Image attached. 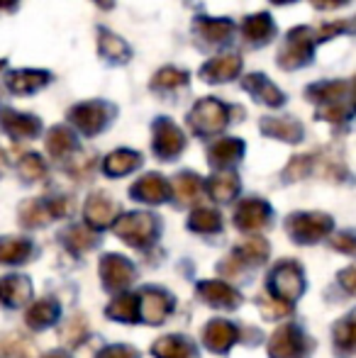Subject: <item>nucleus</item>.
<instances>
[{"label": "nucleus", "mask_w": 356, "mask_h": 358, "mask_svg": "<svg viewBox=\"0 0 356 358\" xmlns=\"http://www.w3.org/2000/svg\"><path fill=\"white\" fill-rule=\"evenodd\" d=\"M229 122H232V108L218 98H200L188 113V127L198 137L220 134Z\"/></svg>", "instance_id": "obj_1"}, {"label": "nucleus", "mask_w": 356, "mask_h": 358, "mask_svg": "<svg viewBox=\"0 0 356 358\" xmlns=\"http://www.w3.org/2000/svg\"><path fill=\"white\" fill-rule=\"evenodd\" d=\"M47 151L54 156L57 161H62V164H66L69 159H71L73 154H78V139L76 134L71 132L69 127H52L47 134Z\"/></svg>", "instance_id": "obj_26"}, {"label": "nucleus", "mask_w": 356, "mask_h": 358, "mask_svg": "<svg viewBox=\"0 0 356 358\" xmlns=\"http://www.w3.org/2000/svg\"><path fill=\"white\" fill-rule=\"evenodd\" d=\"M32 241L17 239V236H3L0 239V264H22L32 256Z\"/></svg>", "instance_id": "obj_32"}, {"label": "nucleus", "mask_w": 356, "mask_h": 358, "mask_svg": "<svg viewBox=\"0 0 356 358\" xmlns=\"http://www.w3.org/2000/svg\"><path fill=\"white\" fill-rule=\"evenodd\" d=\"M20 0H0V13H13Z\"/></svg>", "instance_id": "obj_50"}, {"label": "nucleus", "mask_w": 356, "mask_h": 358, "mask_svg": "<svg viewBox=\"0 0 356 358\" xmlns=\"http://www.w3.org/2000/svg\"><path fill=\"white\" fill-rule=\"evenodd\" d=\"M49 83H52V73L37 71V69H20V71L5 73V88L13 95H20V98H27V95L37 93Z\"/></svg>", "instance_id": "obj_12"}, {"label": "nucleus", "mask_w": 356, "mask_h": 358, "mask_svg": "<svg viewBox=\"0 0 356 358\" xmlns=\"http://www.w3.org/2000/svg\"><path fill=\"white\" fill-rule=\"evenodd\" d=\"M98 358H139V354L129 346H108L100 351Z\"/></svg>", "instance_id": "obj_47"}, {"label": "nucleus", "mask_w": 356, "mask_h": 358, "mask_svg": "<svg viewBox=\"0 0 356 358\" xmlns=\"http://www.w3.org/2000/svg\"><path fill=\"white\" fill-rule=\"evenodd\" d=\"M32 297V283L24 275H5L0 278V305L20 307Z\"/></svg>", "instance_id": "obj_28"}, {"label": "nucleus", "mask_w": 356, "mask_h": 358, "mask_svg": "<svg viewBox=\"0 0 356 358\" xmlns=\"http://www.w3.org/2000/svg\"><path fill=\"white\" fill-rule=\"evenodd\" d=\"M315 164H318V154H305V156H295L288 166H285V180H300L308 178L310 173L315 171Z\"/></svg>", "instance_id": "obj_42"}, {"label": "nucleus", "mask_w": 356, "mask_h": 358, "mask_svg": "<svg viewBox=\"0 0 356 358\" xmlns=\"http://www.w3.org/2000/svg\"><path fill=\"white\" fill-rule=\"evenodd\" d=\"M5 166H8V156H5V151L0 149V173L5 171Z\"/></svg>", "instance_id": "obj_52"}, {"label": "nucleus", "mask_w": 356, "mask_h": 358, "mask_svg": "<svg viewBox=\"0 0 356 358\" xmlns=\"http://www.w3.org/2000/svg\"><path fill=\"white\" fill-rule=\"evenodd\" d=\"M100 278L108 290H120V287L129 285L134 278V266L129 264L124 256L108 254L100 261Z\"/></svg>", "instance_id": "obj_15"}, {"label": "nucleus", "mask_w": 356, "mask_h": 358, "mask_svg": "<svg viewBox=\"0 0 356 358\" xmlns=\"http://www.w3.org/2000/svg\"><path fill=\"white\" fill-rule=\"evenodd\" d=\"M266 256H269L266 239H262V236H252V239H247L237 251H234L232 259L237 261V264H264Z\"/></svg>", "instance_id": "obj_36"}, {"label": "nucleus", "mask_w": 356, "mask_h": 358, "mask_svg": "<svg viewBox=\"0 0 356 358\" xmlns=\"http://www.w3.org/2000/svg\"><path fill=\"white\" fill-rule=\"evenodd\" d=\"M242 37L247 44L252 47H264L271 39L276 37V22L269 13H257V15H247L242 20Z\"/></svg>", "instance_id": "obj_18"}, {"label": "nucleus", "mask_w": 356, "mask_h": 358, "mask_svg": "<svg viewBox=\"0 0 356 358\" xmlns=\"http://www.w3.org/2000/svg\"><path fill=\"white\" fill-rule=\"evenodd\" d=\"M171 185L164 176L159 173H147L137 180V183L129 188V195L139 203H149V205H159V203H166L171 198Z\"/></svg>", "instance_id": "obj_14"}, {"label": "nucleus", "mask_w": 356, "mask_h": 358, "mask_svg": "<svg viewBox=\"0 0 356 358\" xmlns=\"http://www.w3.org/2000/svg\"><path fill=\"white\" fill-rule=\"evenodd\" d=\"M98 52L105 62L110 64H127L132 59V49L124 42L120 34L110 32V29L100 27L98 29Z\"/></svg>", "instance_id": "obj_24"}, {"label": "nucleus", "mask_w": 356, "mask_h": 358, "mask_svg": "<svg viewBox=\"0 0 356 358\" xmlns=\"http://www.w3.org/2000/svg\"><path fill=\"white\" fill-rule=\"evenodd\" d=\"M349 0H310V5L313 8H318V10H339V8H344Z\"/></svg>", "instance_id": "obj_49"}, {"label": "nucleus", "mask_w": 356, "mask_h": 358, "mask_svg": "<svg viewBox=\"0 0 356 358\" xmlns=\"http://www.w3.org/2000/svg\"><path fill=\"white\" fill-rule=\"evenodd\" d=\"M62 236L73 254H83V251L93 249V244H95V234L93 231H88L86 227H69Z\"/></svg>", "instance_id": "obj_41"}, {"label": "nucleus", "mask_w": 356, "mask_h": 358, "mask_svg": "<svg viewBox=\"0 0 356 358\" xmlns=\"http://www.w3.org/2000/svg\"><path fill=\"white\" fill-rule=\"evenodd\" d=\"M173 310V300L164 290L157 287H144L139 292V317L149 324H159L169 317V312Z\"/></svg>", "instance_id": "obj_13"}, {"label": "nucleus", "mask_w": 356, "mask_h": 358, "mask_svg": "<svg viewBox=\"0 0 356 358\" xmlns=\"http://www.w3.org/2000/svg\"><path fill=\"white\" fill-rule=\"evenodd\" d=\"M332 246L339 251H344V254H354L356 256V234H349V231H344V234H337L332 239Z\"/></svg>", "instance_id": "obj_46"}, {"label": "nucleus", "mask_w": 356, "mask_h": 358, "mask_svg": "<svg viewBox=\"0 0 356 358\" xmlns=\"http://www.w3.org/2000/svg\"><path fill=\"white\" fill-rule=\"evenodd\" d=\"M139 166H142V154L132 149H118L105 156V161H103V171L110 178L127 176V173H132L134 169H139Z\"/></svg>", "instance_id": "obj_29"}, {"label": "nucleus", "mask_w": 356, "mask_h": 358, "mask_svg": "<svg viewBox=\"0 0 356 358\" xmlns=\"http://www.w3.org/2000/svg\"><path fill=\"white\" fill-rule=\"evenodd\" d=\"M318 44V32L313 27H293L285 37L283 47L278 52V66L285 71H295L300 66H308L313 62V49Z\"/></svg>", "instance_id": "obj_2"}, {"label": "nucleus", "mask_w": 356, "mask_h": 358, "mask_svg": "<svg viewBox=\"0 0 356 358\" xmlns=\"http://www.w3.org/2000/svg\"><path fill=\"white\" fill-rule=\"evenodd\" d=\"M44 358H69L66 354H62V351H52V354H47Z\"/></svg>", "instance_id": "obj_53"}, {"label": "nucleus", "mask_w": 356, "mask_h": 358, "mask_svg": "<svg viewBox=\"0 0 356 358\" xmlns=\"http://www.w3.org/2000/svg\"><path fill=\"white\" fill-rule=\"evenodd\" d=\"M273 5H288V3H295V0H271Z\"/></svg>", "instance_id": "obj_54"}, {"label": "nucleus", "mask_w": 356, "mask_h": 358, "mask_svg": "<svg viewBox=\"0 0 356 358\" xmlns=\"http://www.w3.org/2000/svg\"><path fill=\"white\" fill-rule=\"evenodd\" d=\"M0 358H32V351L22 339L8 336V339H0Z\"/></svg>", "instance_id": "obj_44"}, {"label": "nucleus", "mask_w": 356, "mask_h": 358, "mask_svg": "<svg viewBox=\"0 0 356 358\" xmlns=\"http://www.w3.org/2000/svg\"><path fill=\"white\" fill-rule=\"evenodd\" d=\"M93 3H95V5H100L103 10H110V8L115 5V0H93Z\"/></svg>", "instance_id": "obj_51"}, {"label": "nucleus", "mask_w": 356, "mask_h": 358, "mask_svg": "<svg viewBox=\"0 0 356 358\" xmlns=\"http://www.w3.org/2000/svg\"><path fill=\"white\" fill-rule=\"evenodd\" d=\"M171 190L176 193V198L180 203H193V200H198L200 190H203V180H200V176L190 173V171H183V173H178L176 178H173Z\"/></svg>", "instance_id": "obj_37"}, {"label": "nucleus", "mask_w": 356, "mask_h": 358, "mask_svg": "<svg viewBox=\"0 0 356 358\" xmlns=\"http://www.w3.org/2000/svg\"><path fill=\"white\" fill-rule=\"evenodd\" d=\"M205 346L215 354H227L232 349V344L239 339V329L232 324V322L225 320H213L203 331Z\"/></svg>", "instance_id": "obj_21"}, {"label": "nucleus", "mask_w": 356, "mask_h": 358, "mask_svg": "<svg viewBox=\"0 0 356 358\" xmlns=\"http://www.w3.org/2000/svg\"><path fill=\"white\" fill-rule=\"evenodd\" d=\"M315 117L325 120V122H332V124H342V122H347V120L352 117V108H349L347 103L322 105V108H318Z\"/></svg>", "instance_id": "obj_43"}, {"label": "nucleus", "mask_w": 356, "mask_h": 358, "mask_svg": "<svg viewBox=\"0 0 356 358\" xmlns=\"http://www.w3.org/2000/svg\"><path fill=\"white\" fill-rule=\"evenodd\" d=\"M188 229L198 231V234H213V231L222 229V217L218 210L210 208H198L188 220Z\"/></svg>", "instance_id": "obj_39"}, {"label": "nucleus", "mask_w": 356, "mask_h": 358, "mask_svg": "<svg viewBox=\"0 0 356 358\" xmlns=\"http://www.w3.org/2000/svg\"><path fill=\"white\" fill-rule=\"evenodd\" d=\"M108 317L118 322L139 320V295H120L108 305Z\"/></svg>", "instance_id": "obj_35"}, {"label": "nucleus", "mask_w": 356, "mask_h": 358, "mask_svg": "<svg viewBox=\"0 0 356 358\" xmlns=\"http://www.w3.org/2000/svg\"><path fill=\"white\" fill-rule=\"evenodd\" d=\"M152 351L157 358H198L193 341L183 336H162L159 341H154Z\"/></svg>", "instance_id": "obj_30"}, {"label": "nucleus", "mask_w": 356, "mask_h": 358, "mask_svg": "<svg viewBox=\"0 0 356 358\" xmlns=\"http://www.w3.org/2000/svg\"><path fill=\"white\" fill-rule=\"evenodd\" d=\"M69 208L71 203L66 198H32L20 205V220L24 227H44L57 217L69 215Z\"/></svg>", "instance_id": "obj_9"}, {"label": "nucleus", "mask_w": 356, "mask_h": 358, "mask_svg": "<svg viewBox=\"0 0 356 358\" xmlns=\"http://www.w3.org/2000/svg\"><path fill=\"white\" fill-rule=\"evenodd\" d=\"M193 32L208 44H225L234 32V22L229 17H198L193 22Z\"/></svg>", "instance_id": "obj_22"}, {"label": "nucleus", "mask_w": 356, "mask_h": 358, "mask_svg": "<svg viewBox=\"0 0 356 358\" xmlns=\"http://www.w3.org/2000/svg\"><path fill=\"white\" fill-rule=\"evenodd\" d=\"M242 57L234 52L227 54H218V57L208 59V62L200 66V78L205 83H227V80H234L239 73H242Z\"/></svg>", "instance_id": "obj_11"}, {"label": "nucleus", "mask_w": 356, "mask_h": 358, "mask_svg": "<svg viewBox=\"0 0 356 358\" xmlns=\"http://www.w3.org/2000/svg\"><path fill=\"white\" fill-rule=\"evenodd\" d=\"M285 229L298 244H315L332 231V217L325 213H295L288 217Z\"/></svg>", "instance_id": "obj_4"}, {"label": "nucleus", "mask_w": 356, "mask_h": 358, "mask_svg": "<svg viewBox=\"0 0 356 358\" xmlns=\"http://www.w3.org/2000/svg\"><path fill=\"white\" fill-rule=\"evenodd\" d=\"M5 66H8V59H0V73H3Z\"/></svg>", "instance_id": "obj_56"}, {"label": "nucleus", "mask_w": 356, "mask_h": 358, "mask_svg": "<svg viewBox=\"0 0 356 358\" xmlns=\"http://www.w3.org/2000/svg\"><path fill=\"white\" fill-rule=\"evenodd\" d=\"M352 98H354V108H356V78H354V85H352Z\"/></svg>", "instance_id": "obj_55"}, {"label": "nucleus", "mask_w": 356, "mask_h": 358, "mask_svg": "<svg viewBox=\"0 0 356 358\" xmlns=\"http://www.w3.org/2000/svg\"><path fill=\"white\" fill-rule=\"evenodd\" d=\"M208 190L213 195V200L218 203H229L232 198H237L239 193V178L234 171H220L210 178L208 183Z\"/></svg>", "instance_id": "obj_31"}, {"label": "nucleus", "mask_w": 356, "mask_h": 358, "mask_svg": "<svg viewBox=\"0 0 356 358\" xmlns=\"http://www.w3.org/2000/svg\"><path fill=\"white\" fill-rule=\"evenodd\" d=\"M59 317V305L54 300H39L27 310V324L32 329H47L57 322Z\"/></svg>", "instance_id": "obj_33"}, {"label": "nucleus", "mask_w": 356, "mask_h": 358, "mask_svg": "<svg viewBox=\"0 0 356 358\" xmlns=\"http://www.w3.org/2000/svg\"><path fill=\"white\" fill-rule=\"evenodd\" d=\"M334 346L344 356L356 354V315H349L334 327Z\"/></svg>", "instance_id": "obj_38"}, {"label": "nucleus", "mask_w": 356, "mask_h": 358, "mask_svg": "<svg viewBox=\"0 0 356 358\" xmlns=\"http://www.w3.org/2000/svg\"><path fill=\"white\" fill-rule=\"evenodd\" d=\"M339 283L344 285V290H349V292H354V295H356V266H349L347 271H342V273H339Z\"/></svg>", "instance_id": "obj_48"}, {"label": "nucleus", "mask_w": 356, "mask_h": 358, "mask_svg": "<svg viewBox=\"0 0 356 358\" xmlns=\"http://www.w3.org/2000/svg\"><path fill=\"white\" fill-rule=\"evenodd\" d=\"M259 127L266 137L280 139L285 144H298L303 139V124L293 117H264Z\"/></svg>", "instance_id": "obj_23"}, {"label": "nucleus", "mask_w": 356, "mask_h": 358, "mask_svg": "<svg viewBox=\"0 0 356 358\" xmlns=\"http://www.w3.org/2000/svg\"><path fill=\"white\" fill-rule=\"evenodd\" d=\"M152 149L162 161H173L183 154L185 149V134L173 120L159 117L152 124Z\"/></svg>", "instance_id": "obj_6"}, {"label": "nucleus", "mask_w": 356, "mask_h": 358, "mask_svg": "<svg viewBox=\"0 0 356 358\" xmlns=\"http://www.w3.org/2000/svg\"><path fill=\"white\" fill-rule=\"evenodd\" d=\"M244 156V142L237 137H225L218 139L213 146L208 149V161L213 169L218 171H229L239 159Z\"/></svg>", "instance_id": "obj_20"}, {"label": "nucleus", "mask_w": 356, "mask_h": 358, "mask_svg": "<svg viewBox=\"0 0 356 358\" xmlns=\"http://www.w3.org/2000/svg\"><path fill=\"white\" fill-rule=\"evenodd\" d=\"M198 292L208 305L225 307V310H232V307H237L239 302H242L239 292L232 290V287L227 283H222V280H205V283L198 285Z\"/></svg>", "instance_id": "obj_27"}, {"label": "nucleus", "mask_w": 356, "mask_h": 358, "mask_svg": "<svg viewBox=\"0 0 356 358\" xmlns=\"http://www.w3.org/2000/svg\"><path fill=\"white\" fill-rule=\"evenodd\" d=\"M0 129L10 139H15V142H20V139H34L42 132V120L27 113H17L13 108H0Z\"/></svg>", "instance_id": "obj_10"}, {"label": "nucleus", "mask_w": 356, "mask_h": 358, "mask_svg": "<svg viewBox=\"0 0 356 358\" xmlns=\"http://www.w3.org/2000/svg\"><path fill=\"white\" fill-rule=\"evenodd\" d=\"M271 220V208L269 203L259 198H249V200H242L237 205V213H234V224L239 227L242 231H257V229H264Z\"/></svg>", "instance_id": "obj_16"}, {"label": "nucleus", "mask_w": 356, "mask_h": 358, "mask_svg": "<svg viewBox=\"0 0 356 358\" xmlns=\"http://www.w3.org/2000/svg\"><path fill=\"white\" fill-rule=\"evenodd\" d=\"M17 173H20V178H22V180H27V183H34V180H42L44 176H47V164H44V159L39 154H34V151H27V154L20 156Z\"/></svg>", "instance_id": "obj_40"}, {"label": "nucleus", "mask_w": 356, "mask_h": 358, "mask_svg": "<svg viewBox=\"0 0 356 358\" xmlns=\"http://www.w3.org/2000/svg\"><path fill=\"white\" fill-rule=\"evenodd\" d=\"M190 83V76L183 71V69H176V66H164L154 73V78L149 80L154 90H178V88H185Z\"/></svg>", "instance_id": "obj_34"}, {"label": "nucleus", "mask_w": 356, "mask_h": 358, "mask_svg": "<svg viewBox=\"0 0 356 358\" xmlns=\"http://www.w3.org/2000/svg\"><path fill=\"white\" fill-rule=\"evenodd\" d=\"M347 93H349L347 80H320V83H313L305 88V98L318 103V108L344 103V95Z\"/></svg>", "instance_id": "obj_25"}, {"label": "nucleus", "mask_w": 356, "mask_h": 358, "mask_svg": "<svg viewBox=\"0 0 356 358\" xmlns=\"http://www.w3.org/2000/svg\"><path fill=\"white\" fill-rule=\"evenodd\" d=\"M259 307H262L264 317H269V320H278V317H285L290 312V302H283L278 297H262Z\"/></svg>", "instance_id": "obj_45"}, {"label": "nucleus", "mask_w": 356, "mask_h": 358, "mask_svg": "<svg viewBox=\"0 0 356 358\" xmlns=\"http://www.w3.org/2000/svg\"><path fill=\"white\" fill-rule=\"evenodd\" d=\"M115 234L120 236L122 241L132 246H147L157 239L159 234V222L154 215L147 213H129L122 215L118 222H115Z\"/></svg>", "instance_id": "obj_5"}, {"label": "nucleus", "mask_w": 356, "mask_h": 358, "mask_svg": "<svg viewBox=\"0 0 356 358\" xmlns=\"http://www.w3.org/2000/svg\"><path fill=\"white\" fill-rule=\"evenodd\" d=\"M86 222L95 229H105V227L115 224V215H118V205L110 198L108 193H93L86 200V208H83Z\"/></svg>", "instance_id": "obj_19"}, {"label": "nucleus", "mask_w": 356, "mask_h": 358, "mask_svg": "<svg viewBox=\"0 0 356 358\" xmlns=\"http://www.w3.org/2000/svg\"><path fill=\"white\" fill-rule=\"evenodd\" d=\"M242 85L257 103L266 105V108H280V105H285V95L264 73H247L242 78Z\"/></svg>", "instance_id": "obj_17"}, {"label": "nucleus", "mask_w": 356, "mask_h": 358, "mask_svg": "<svg viewBox=\"0 0 356 358\" xmlns=\"http://www.w3.org/2000/svg\"><path fill=\"white\" fill-rule=\"evenodd\" d=\"M310 349H313V341L295 324H285L276 329L269 341L271 358H305L310 354Z\"/></svg>", "instance_id": "obj_7"}, {"label": "nucleus", "mask_w": 356, "mask_h": 358, "mask_svg": "<svg viewBox=\"0 0 356 358\" xmlns=\"http://www.w3.org/2000/svg\"><path fill=\"white\" fill-rule=\"evenodd\" d=\"M269 290L273 292V297H278V300H283V302L298 300L305 290L300 266L293 264V261H283V264L276 266L269 275Z\"/></svg>", "instance_id": "obj_8"}, {"label": "nucleus", "mask_w": 356, "mask_h": 358, "mask_svg": "<svg viewBox=\"0 0 356 358\" xmlns=\"http://www.w3.org/2000/svg\"><path fill=\"white\" fill-rule=\"evenodd\" d=\"M69 122L78 129L86 137H95L100 134L115 117V108L105 100H86V103H78L69 110Z\"/></svg>", "instance_id": "obj_3"}]
</instances>
